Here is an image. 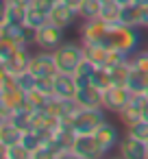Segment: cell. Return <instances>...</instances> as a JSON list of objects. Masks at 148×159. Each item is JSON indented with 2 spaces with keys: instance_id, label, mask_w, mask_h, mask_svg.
<instances>
[{
  "instance_id": "1",
  "label": "cell",
  "mask_w": 148,
  "mask_h": 159,
  "mask_svg": "<svg viewBox=\"0 0 148 159\" xmlns=\"http://www.w3.org/2000/svg\"><path fill=\"white\" fill-rule=\"evenodd\" d=\"M137 29L139 26H128L122 22H113V24L107 22V31H105V37L100 44L115 48V50H122L126 55H133V52H137V48L141 44V33Z\"/></svg>"
},
{
  "instance_id": "2",
  "label": "cell",
  "mask_w": 148,
  "mask_h": 159,
  "mask_svg": "<svg viewBox=\"0 0 148 159\" xmlns=\"http://www.w3.org/2000/svg\"><path fill=\"white\" fill-rule=\"evenodd\" d=\"M55 59H57V68L59 72H76V68L81 66V61L85 59V48L83 44L76 42H63L57 50H55Z\"/></svg>"
},
{
  "instance_id": "3",
  "label": "cell",
  "mask_w": 148,
  "mask_h": 159,
  "mask_svg": "<svg viewBox=\"0 0 148 159\" xmlns=\"http://www.w3.org/2000/svg\"><path fill=\"white\" fill-rule=\"evenodd\" d=\"M105 109L102 107H81L78 113L70 120L74 131L81 135V133H96L98 126L105 122Z\"/></svg>"
},
{
  "instance_id": "4",
  "label": "cell",
  "mask_w": 148,
  "mask_h": 159,
  "mask_svg": "<svg viewBox=\"0 0 148 159\" xmlns=\"http://www.w3.org/2000/svg\"><path fill=\"white\" fill-rule=\"evenodd\" d=\"M63 31H65V29H61V26H57V24H52V22H46L44 26L37 29V44H35V46H39L42 50L55 52V50L63 44Z\"/></svg>"
},
{
  "instance_id": "5",
  "label": "cell",
  "mask_w": 148,
  "mask_h": 159,
  "mask_svg": "<svg viewBox=\"0 0 148 159\" xmlns=\"http://www.w3.org/2000/svg\"><path fill=\"white\" fill-rule=\"evenodd\" d=\"M72 155L78 159H94V157H102V150L98 146V139L94 133H81L76 135L74 144H72Z\"/></svg>"
},
{
  "instance_id": "6",
  "label": "cell",
  "mask_w": 148,
  "mask_h": 159,
  "mask_svg": "<svg viewBox=\"0 0 148 159\" xmlns=\"http://www.w3.org/2000/svg\"><path fill=\"white\" fill-rule=\"evenodd\" d=\"M131 98H133V92L126 85H111V87L105 89V109L113 111V113H120L128 105Z\"/></svg>"
},
{
  "instance_id": "7",
  "label": "cell",
  "mask_w": 148,
  "mask_h": 159,
  "mask_svg": "<svg viewBox=\"0 0 148 159\" xmlns=\"http://www.w3.org/2000/svg\"><path fill=\"white\" fill-rule=\"evenodd\" d=\"M29 70H31L35 76H57V74H59V68H57L55 52H50V50H42V52L33 55Z\"/></svg>"
},
{
  "instance_id": "8",
  "label": "cell",
  "mask_w": 148,
  "mask_h": 159,
  "mask_svg": "<svg viewBox=\"0 0 148 159\" xmlns=\"http://www.w3.org/2000/svg\"><path fill=\"white\" fill-rule=\"evenodd\" d=\"M55 5H50L48 0H33V2L26 7V18H24V24L33 26V29H39L44 26L46 22H50V11H52Z\"/></svg>"
},
{
  "instance_id": "9",
  "label": "cell",
  "mask_w": 148,
  "mask_h": 159,
  "mask_svg": "<svg viewBox=\"0 0 148 159\" xmlns=\"http://www.w3.org/2000/svg\"><path fill=\"white\" fill-rule=\"evenodd\" d=\"M94 135H96V139H98V146H100L102 155H107V152H111L115 146H120V139H122L118 126L111 124L109 120H105V122L98 126V131H96Z\"/></svg>"
},
{
  "instance_id": "10",
  "label": "cell",
  "mask_w": 148,
  "mask_h": 159,
  "mask_svg": "<svg viewBox=\"0 0 148 159\" xmlns=\"http://www.w3.org/2000/svg\"><path fill=\"white\" fill-rule=\"evenodd\" d=\"M146 105H148V100H146L144 94H133V98L128 100V105L118 113L120 120H122V124L131 126V124L144 120V107H146Z\"/></svg>"
},
{
  "instance_id": "11",
  "label": "cell",
  "mask_w": 148,
  "mask_h": 159,
  "mask_svg": "<svg viewBox=\"0 0 148 159\" xmlns=\"http://www.w3.org/2000/svg\"><path fill=\"white\" fill-rule=\"evenodd\" d=\"M31 59H33V55L29 52V46H18L16 52H13L5 63H0V68H2L5 72H9V74H20V72L29 70Z\"/></svg>"
},
{
  "instance_id": "12",
  "label": "cell",
  "mask_w": 148,
  "mask_h": 159,
  "mask_svg": "<svg viewBox=\"0 0 148 159\" xmlns=\"http://www.w3.org/2000/svg\"><path fill=\"white\" fill-rule=\"evenodd\" d=\"M118 148H120V155L124 159H146L148 157V144L133 137V135H128V133L120 139Z\"/></svg>"
},
{
  "instance_id": "13",
  "label": "cell",
  "mask_w": 148,
  "mask_h": 159,
  "mask_svg": "<svg viewBox=\"0 0 148 159\" xmlns=\"http://www.w3.org/2000/svg\"><path fill=\"white\" fill-rule=\"evenodd\" d=\"M24 137V131L11 120H0V148H7V146H13V144H20Z\"/></svg>"
},
{
  "instance_id": "14",
  "label": "cell",
  "mask_w": 148,
  "mask_h": 159,
  "mask_svg": "<svg viewBox=\"0 0 148 159\" xmlns=\"http://www.w3.org/2000/svg\"><path fill=\"white\" fill-rule=\"evenodd\" d=\"M78 85L72 72H59L55 76V96L59 98H76Z\"/></svg>"
},
{
  "instance_id": "15",
  "label": "cell",
  "mask_w": 148,
  "mask_h": 159,
  "mask_svg": "<svg viewBox=\"0 0 148 159\" xmlns=\"http://www.w3.org/2000/svg\"><path fill=\"white\" fill-rule=\"evenodd\" d=\"M76 100L81 102V107H102L105 109V92L100 87H96V85L78 87Z\"/></svg>"
},
{
  "instance_id": "16",
  "label": "cell",
  "mask_w": 148,
  "mask_h": 159,
  "mask_svg": "<svg viewBox=\"0 0 148 159\" xmlns=\"http://www.w3.org/2000/svg\"><path fill=\"white\" fill-rule=\"evenodd\" d=\"M76 16H78V13H76L72 7H68L65 2H57V5L52 7V11H50V22L57 24V26H61V29H68V26L74 22Z\"/></svg>"
},
{
  "instance_id": "17",
  "label": "cell",
  "mask_w": 148,
  "mask_h": 159,
  "mask_svg": "<svg viewBox=\"0 0 148 159\" xmlns=\"http://www.w3.org/2000/svg\"><path fill=\"white\" fill-rule=\"evenodd\" d=\"M85 48V57L96 63L98 68H107V61H109V55H111V48L105 46V44H83Z\"/></svg>"
},
{
  "instance_id": "18",
  "label": "cell",
  "mask_w": 148,
  "mask_h": 159,
  "mask_svg": "<svg viewBox=\"0 0 148 159\" xmlns=\"http://www.w3.org/2000/svg\"><path fill=\"white\" fill-rule=\"evenodd\" d=\"M141 11H144V7L137 5V2L122 5L120 22H122V24H128V26H141Z\"/></svg>"
},
{
  "instance_id": "19",
  "label": "cell",
  "mask_w": 148,
  "mask_h": 159,
  "mask_svg": "<svg viewBox=\"0 0 148 159\" xmlns=\"http://www.w3.org/2000/svg\"><path fill=\"white\" fill-rule=\"evenodd\" d=\"M128 59H131V57H128ZM128 59L109 68L111 79H113V85H126V87H128V76H131V70H133V66H131Z\"/></svg>"
},
{
  "instance_id": "20",
  "label": "cell",
  "mask_w": 148,
  "mask_h": 159,
  "mask_svg": "<svg viewBox=\"0 0 148 159\" xmlns=\"http://www.w3.org/2000/svg\"><path fill=\"white\" fill-rule=\"evenodd\" d=\"M128 89L133 94H144L148 89V72H141V70L133 68L131 76H128Z\"/></svg>"
},
{
  "instance_id": "21",
  "label": "cell",
  "mask_w": 148,
  "mask_h": 159,
  "mask_svg": "<svg viewBox=\"0 0 148 159\" xmlns=\"http://www.w3.org/2000/svg\"><path fill=\"white\" fill-rule=\"evenodd\" d=\"M120 11H122V5L118 2V0H107V2H102L100 18L105 22L113 24V22H120Z\"/></svg>"
},
{
  "instance_id": "22",
  "label": "cell",
  "mask_w": 148,
  "mask_h": 159,
  "mask_svg": "<svg viewBox=\"0 0 148 159\" xmlns=\"http://www.w3.org/2000/svg\"><path fill=\"white\" fill-rule=\"evenodd\" d=\"M0 155H2V159H33V152L22 142L13 144V146H7V148H0Z\"/></svg>"
},
{
  "instance_id": "23",
  "label": "cell",
  "mask_w": 148,
  "mask_h": 159,
  "mask_svg": "<svg viewBox=\"0 0 148 159\" xmlns=\"http://www.w3.org/2000/svg\"><path fill=\"white\" fill-rule=\"evenodd\" d=\"M100 9H102L100 0H83V5L78 9V18L81 20H96V18H100Z\"/></svg>"
},
{
  "instance_id": "24",
  "label": "cell",
  "mask_w": 148,
  "mask_h": 159,
  "mask_svg": "<svg viewBox=\"0 0 148 159\" xmlns=\"http://www.w3.org/2000/svg\"><path fill=\"white\" fill-rule=\"evenodd\" d=\"M50 98L52 96H48V94H44L39 89H31V92H26V107H31V109H46Z\"/></svg>"
},
{
  "instance_id": "25",
  "label": "cell",
  "mask_w": 148,
  "mask_h": 159,
  "mask_svg": "<svg viewBox=\"0 0 148 159\" xmlns=\"http://www.w3.org/2000/svg\"><path fill=\"white\" fill-rule=\"evenodd\" d=\"M92 85L100 87L102 92H105L107 87H111V85H113V79H111L109 68H96L94 74H92Z\"/></svg>"
},
{
  "instance_id": "26",
  "label": "cell",
  "mask_w": 148,
  "mask_h": 159,
  "mask_svg": "<svg viewBox=\"0 0 148 159\" xmlns=\"http://www.w3.org/2000/svg\"><path fill=\"white\" fill-rule=\"evenodd\" d=\"M16 81H18V87L24 89V92H31L37 87V76L31 72V70H24L20 74H16Z\"/></svg>"
},
{
  "instance_id": "27",
  "label": "cell",
  "mask_w": 148,
  "mask_h": 159,
  "mask_svg": "<svg viewBox=\"0 0 148 159\" xmlns=\"http://www.w3.org/2000/svg\"><path fill=\"white\" fill-rule=\"evenodd\" d=\"M126 133L137 137V139H141V142H148V120H139V122L126 126Z\"/></svg>"
},
{
  "instance_id": "28",
  "label": "cell",
  "mask_w": 148,
  "mask_h": 159,
  "mask_svg": "<svg viewBox=\"0 0 148 159\" xmlns=\"http://www.w3.org/2000/svg\"><path fill=\"white\" fill-rule=\"evenodd\" d=\"M128 61H131L133 68H137L141 72H148V48L146 50H139V52H133Z\"/></svg>"
},
{
  "instance_id": "29",
  "label": "cell",
  "mask_w": 148,
  "mask_h": 159,
  "mask_svg": "<svg viewBox=\"0 0 148 159\" xmlns=\"http://www.w3.org/2000/svg\"><path fill=\"white\" fill-rule=\"evenodd\" d=\"M16 44L13 42H9V39H2V37H0V63H5L13 52H16Z\"/></svg>"
},
{
  "instance_id": "30",
  "label": "cell",
  "mask_w": 148,
  "mask_h": 159,
  "mask_svg": "<svg viewBox=\"0 0 148 159\" xmlns=\"http://www.w3.org/2000/svg\"><path fill=\"white\" fill-rule=\"evenodd\" d=\"M61 2H65L68 7H72L76 13H78V9H81V5H83V0H61Z\"/></svg>"
},
{
  "instance_id": "31",
  "label": "cell",
  "mask_w": 148,
  "mask_h": 159,
  "mask_svg": "<svg viewBox=\"0 0 148 159\" xmlns=\"http://www.w3.org/2000/svg\"><path fill=\"white\" fill-rule=\"evenodd\" d=\"M141 26H148V5H146L144 11H141Z\"/></svg>"
},
{
  "instance_id": "32",
  "label": "cell",
  "mask_w": 148,
  "mask_h": 159,
  "mask_svg": "<svg viewBox=\"0 0 148 159\" xmlns=\"http://www.w3.org/2000/svg\"><path fill=\"white\" fill-rule=\"evenodd\" d=\"M9 2H13V5H18V7H29L33 0H9Z\"/></svg>"
},
{
  "instance_id": "33",
  "label": "cell",
  "mask_w": 148,
  "mask_h": 159,
  "mask_svg": "<svg viewBox=\"0 0 148 159\" xmlns=\"http://www.w3.org/2000/svg\"><path fill=\"white\" fill-rule=\"evenodd\" d=\"M144 120H148V105L144 107Z\"/></svg>"
},
{
  "instance_id": "34",
  "label": "cell",
  "mask_w": 148,
  "mask_h": 159,
  "mask_svg": "<svg viewBox=\"0 0 148 159\" xmlns=\"http://www.w3.org/2000/svg\"><path fill=\"white\" fill-rule=\"evenodd\" d=\"M48 2H50V5H57V2H61V0H48Z\"/></svg>"
},
{
  "instance_id": "35",
  "label": "cell",
  "mask_w": 148,
  "mask_h": 159,
  "mask_svg": "<svg viewBox=\"0 0 148 159\" xmlns=\"http://www.w3.org/2000/svg\"><path fill=\"white\" fill-rule=\"evenodd\" d=\"M144 96H146V100H148V89H146V92H144Z\"/></svg>"
},
{
  "instance_id": "36",
  "label": "cell",
  "mask_w": 148,
  "mask_h": 159,
  "mask_svg": "<svg viewBox=\"0 0 148 159\" xmlns=\"http://www.w3.org/2000/svg\"><path fill=\"white\" fill-rule=\"evenodd\" d=\"M100 2H107V0H100Z\"/></svg>"
},
{
  "instance_id": "37",
  "label": "cell",
  "mask_w": 148,
  "mask_h": 159,
  "mask_svg": "<svg viewBox=\"0 0 148 159\" xmlns=\"http://www.w3.org/2000/svg\"><path fill=\"white\" fill-rule=\"evenodd\" d=\"M146 144H148V142H146Z\"/></svg>"
}]
</instances>
